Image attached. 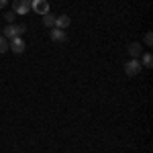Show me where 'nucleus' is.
I'll list each match as a JSON object with an SVG mask.
<instances>
[{"label":"nucleus","instance_id":"obj_3","mask_svg":"<svg viewBox=\"0 0 153 153\" xmlns=\"http://www.w3.org/2000/svg\"><path fill=\"white\" fill-rule=\"evenodd\" d=\"M12 12L14 14H27V12H31V0H14L12 2Z\"/></svg>","mask_w":153,"mask_h":153},{"label":"nucleus","instance_id":"obj_1","mask_svg":"<svg viewBox=\"0 0 153 153\" xmlns=\"http://www.w3.org/2000/svg\"><path fill=\"white\" fill-rule=\"evenodd\" d=\"M27 33V27L25 25H14V23H8L4 27V31H2V37L4 39H14V37H23Z\"/></svg>","mask_w":153,"mask_h":153},{"label":"nucleus","instance_id":"obj_11","mask_svg":"<svg viewBox=\"0 0 153 153\" xmlns=\"http://www.w3.org/2000/svg\"><path fill=\"white\" fill-rule=\"evenodd\" d=\"M6 51H8V39L0 35V53H6Z\"/></svg>","mask_w":153,"mask_h":153},{"label":"nucleus","instance_id":"obj_14","mask_svg":"<svg viewBox=\"0 0 153 153\" xmlns=\"http://www.w3.org/2000/svg\"><path fill=\"white\" fill-rule=\"evenodd\" d=\"M8 6V0H0V8H6Z\"/></svg>","mask_w":153,"mask_h":153},{"label":"nucleus","instance_id":"obj_9","mask_svg":"<svg viewBox=\"0 0 153 153\" xmlns=\"http://www.w3.org/2000/svg\"><path fill=\"white\" fill-rule=\"evenodd\" d=\"M43 25H45V27H49V29H53V27H55V16H53L51 12L43 14Z\"/></svg>","mask_w":153,"mask_h":153},{"label":"nucleus","instance_id":"obj_7","mask_svg":"<svg viewBox=\"0 0 153 153\" xmlns=\"http://www.w3.org/2000/svg\"><path fill=\"white\" fill-rule=\"evenodd\" d=\"M49 37H51V41H55V43H63L65 39H68V35H65V31H61V29H51V33H49Z\"/></svg>","mask_w":153,"mask_h":153},{"label":"nucleus","instance_id":"obj_5","mask_svg":"<svg viewBox=\"0 0 153 153\" xmlns=\"http://www.w3.org/2000/svg\"><path fill=\"white\" fill-rule=\"evenodd\" d=\"M31 10L33 12H39L41 16L49 12V2L47 0H31Z\"/></svg>","mask_w":153,"mask_h":153},{"label":"nucleus","instance_id":"obj_10","mask_svg":"<svg viewBox=\"0 0 153 153\" xmlns=\"http://www.w3.org/2000/svg\"><path fill=\"white\" fill-rule=\"evenodd\" d=\"M141 65H145V68H151V65H153V57H151V53H145V55H143Z\"/></svg>","mask_w":153,"mask_h":153},{"label":"nucleus","instance_id":"obj_2","mask_svg":"<svg viewBox=\"0 0 153 153\" xmlns=\"http://www.w3.org/2000/svg\"><path fill=\"white\" fill-rule=\"evenodd\" d=\"M125 74H127L129 78L139 76V74H141V61H139V59H129V61H125Z\"/></svg>","mask_w":153,"mask_h":153},{"label":"nucleus","instance_id":"obj_8","mask_svg":"<svg viewBox=\"0 0 153 153\" xmlns=\"http://www.w3.org/2000/svg\"><path fill=\"white\" fill-rule=\"evenodd\" d=\"M141 43L139 41H135V43H131L129 45V55H131V59H137L139 55H141Z\"/></svg>","mask_w":153,"mask_h":153},{"label":"nucleus","instance_id":"obj_13","mask_svg":"<svg viewBox=\"0 0 153 153\" xmlns=\"http://www.w3.org/2000/svg\"><path fill=\"white\" fill-rule=\"evenodd\" d=\"M14 12H4V19H6V23H14Z\"/></svg>","mask_w":153,"mask_h":153},{"label":"nucleus","instance_id":"obj_4","mask_svg":"<svg viewBox=\"0 0 153 153\" xmlns=\"http://www.w3.org/2000/svg\"><path fill=\"white\" fill-rule=\"evenodd\" d=\"M8 49H10L12 53L21 55L25 49H27V45H25V39H23V37H14V39H10V41H8Z\"/></svg>","mask_w":153,"mask_h":153},{"label":"nucleus","instance_id":"obj_12","mask_svg":"<svg viewBox=\"0 0 153 153\" xmlns=\"http://www.w3.org/2000/svg\"><path fill=\"white\" fill-rule=\"evenodd\" d=\"M143 43H145L147 47H151V45H153V35H151V33H147V35L143 37Z\"/></svg>","mask_w":153,"mask_h":153},{"label":"nucleus","instance_id":"obj_6","mask_svg":"<svg viewBox=\"0 0 153 153\" xmlns=\"http://www.w3.org/2000/svg\"><path fill=\"white\" fill-rule=\"evenodd\" d=\"M70 25H71V19L68 16V14H59V16H55V29H61V31H65Z\"/></svg>","mask_w":153,"mask_h":153}]
</instances>
